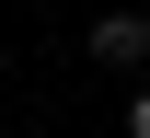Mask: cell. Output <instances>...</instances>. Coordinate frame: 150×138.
Here are the masks:
<instances>
[{
    "instance_id": "6da1fadb",
    "label": "cell",
    "mask_w": 150,
    "mask_h": 138,
    "mask_svg": "<svg viewBox=\"0 0 150 138\" xmlns=\"http://www.w3.org/2000/svg\"><path fill=\"white\" fill-rule=\"evenodd\" d=\"M93 58H104V69H139V58H150V12H104V23H93Z\"/></svg>"
},
{
    "instance_id": "7a4b0ae2",
    "label": "cell",
    "mask_w": 150,
    "mask_h": 138,
    "mask_svg": "<svg viewBox=\"0 0 150 138\" xmlns=\"http://www.w3.org/2000/svg\"><path fill=\"white\" fill-rule=\"evenodd\" d=\"M127 138H150V92H127Z\"/></svg>"
}]
</instances>
